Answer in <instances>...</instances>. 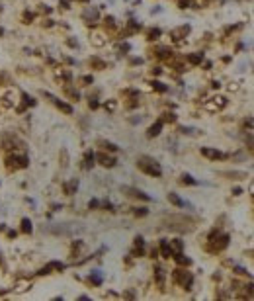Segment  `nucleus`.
I'll list each match as a JSON object with an SVG mask.
<instances>
[{"label":"nucleus","instance_id":"9","mask_svg":"<svg viewBox=\"0 0 254 301\" xmlns=\"http://www.w3.org/2000/svg\"><path fill=\"white\" fill-rule=\"evenodd\" d=\"M168 200L172 201V203H176V205H182V200H180V197H176L174 194H170V196H168Z\"/></svg>","mask_w":254,"mask_h":301},{"label":"nucleus","instance_id":"4","mask_svg":"<svg viewBox=\"0 0 254 301\" xmlns=\"http://www.w3.org/2000/svg\"><path fill=\"white\" fill-rule=\"evenodd\" d=\"M20 225H22V231H24L26 235H30V233H31V221L27 219V217H24V219H22V223H20Z\"/></svg>","mask_w":254,"mask_h":301},{"label":"nucleus","instance_id":"5","mask_svg":"<svg viewBox=\"0 0 254 301\" xmlns=\"http://www.w3.org/2000/svg\"><path fill=\"white\" fill-rule=\"evenodd\" d=\"M160 127H162V123H160V121H159V123H155V125H153L151 129H149V135H151V137L159 135V133H160Z\"/></svg>","mask_w":254,"mask_h":301},{"label":"nucleus","instance_id":"6","mask_svg":"<svg viewBox=\"0 0 254 301\" xmlns=\"http://www.w3.org/2000/svg\"><path fill=\"white\" fill-rule=\"evenodd\" d=\"M203 155L205 156H213V159H221V152H217V151H209V149H203Z\"/></svg>","mask_w":254,"mask_h":301},{"label":"nucleus","instance_id":"3","mask_svg":"<svg viewBox=\"0 0 254 301\" xmlns=\"http://www.w3.org/2000/svg\"><path fill=\"white\" fill-rule=\"evenodd\" d=\"M45 96H47L49 100H51V102H53V104H55V106H57V108H59V110H63V112H66V114H70V112H72V108H70L69 104H63V102H61V100H57V98H53L51 94H45Z\"/></svg>","mask_w":254,"mask_h":301},{"label":"nucleus","instance_id":"8","mask_svg":"<svg viewBox=\"0 0 254 301\" xmlns=\"http://www.w3.org/2000/svg\"><path fill=\"white\" fill-rule=\"evenodd\" d=\"M22 100L26 102V106H33V104H35V100H33L30 94H24V96H22Z\"/></svg>","mask_w":254,"mask_h":301},{"label":"nucleus","instance_id":"11","mask_svg":"<svg viewBox=\"0 0 254 301\" xmlns=\"http://www.w3.org/2000/svg\"><path fill=\"white\" fill-rule=\"evenodd\" d=\"M74 190H76V180H72V184H69V186H66V192H70V194H72Z\"/></svg>","mask_w":254,"mask_h":301},{"label":"nucleus","instance_id":"10","mask_svg":"<svg viewBox=\"0 0 254 301\" xmlns=\"http://www.w3.org/2000/svg\"><path fill=\"white\" fill-rule=\"evenodd\" d=\"M90 166H92V155H88L84 159V168H90Z\"/></svg>","mask_w":254,"mask_h":301},{"label":"nucleus","instance_id":"7","mask_svg":"<svg viewBox=\"0 0 254 301\" xmlns=\"http://www.w3.org/2000/svg\"><path fill=\"white\" fill-rule=\"evenodd\" d=\"M100 160H102L104 166H114V162H115L114 159H108V156H100Z\"/></svg>","mask_w":254,"mask_h":301},{"label":"nucleus","instance_id":"12","mask_svg":"<svg viewBox=\"0 0 254 301\" xmlns=\"http://www.w3.org/2000/svg\"><path fill=\"white\" fill-rule=\"evenodd\" d=\"M0 35H2V27H0Z\"/></svg>","mask_w":254,"mask_h":301},{"label":"nucleus","instance_id":"1","mask_svg":"<svg viewBox=\"0 0 254 301\" xmlns=\"http://www.w3.org/2000/svg\"><path fill=\"white\" fill-rule=\"evenodd\" d=\"M26 166H27V156H24V155H20V156L10 155L6 159V168H10V170H16V168H26Z\"/></svg>","mask_w":254,"mask_h":301},{"label":"nucleus","instance_id":"2","mask_svg":"<svg viewBox=\"0 0 254 301\" xmlns=\"http://www.w3.org/2000/svg\"><path fill=\"white\" fill-rule=\"evenodd\" d=\"M139 166L143 168L145 172L153 174V176H160V166H159V164H156L153 159H147V156H145V159H141V160H139Z\"/></svg>","mask_w":254,"mask_h":301}]
</instances>
